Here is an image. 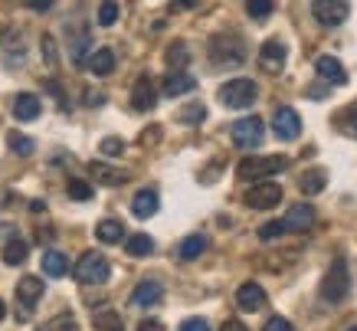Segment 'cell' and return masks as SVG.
Segmentation results:
<instances>
[{
  "instance_id": "6da1fadb",
  "label": "cell",
  "mask_w": 357,
  "mask_h": 331,
  "mask_svg": "<svg viewBox=\"0 0 357 331\" xmlns=\"http://www.w3.org/2000/svg\"><path fill=\"white\" fill-rule=\"evenodd\" d=\"M206 53H210V63L220 66V69H236L246 59V50L239 43V36H233V33H217L210 40V46H206Z\"/></svg>"
},
{
  "instance_id": "7a4b0ae2",
  "label": "cell",
  "mask_w": 357,
  "mask_h": 331,
  "mask_svg": "<svg viewBox=\"0 0 357 331\" xmlns=\"http://www.w3.org/2000/svg\"><path fill=\"white\" fill-rule=\"evenodd\" d=\"M289 168V158H282V154H269V158H256V154H249L236 164V177L239 181H262V177H269V174H282Z\"/></svg>"
},
{
  "instance_id": "3957f363",
  "label": "cell",
  "mask_w": 357,
  "mask_h": 331,
  "mask_svg": "<svg viewBox=\"0 0 357 331\" xmlns=\"http://www.w3.org/2000/svg\"><path fill=\"white\" fill-rule=\"evenodd\" d=\"M347 292H351V272H347V263L344 259H335L331 266H328L325 279H321V299L337 305V302L347 299Z\"/></svg>"
},
{
  "instance_id": "277c9868",
  "label": "cell",
  "mask_w": 357,
  "mask_h": 331,
  "mask_svg": "<svg viewBox=\"0 0 357 331\" xmlns=\"http://www.w3.org/2000/svg\"><path fill=\"white\" fill-rule=\"evenodd\" d=\"M217 98H220V105H227V108H249L259 98V86L252 79H229V82L220 86Z\"/></svg>"
},
{
  "instance_id": "5b68a950",
  "label": "cell",
  "mask_w": 357,
  "mask_h": 331,
  "mask_svg": "<svg viewBox=\"0 0 357 331\" xmlns=\"http://www.w3.org/2000/svg\"><path fill=\"white\" fill-rule=\"evenodd\" d=\"M109 276L112 266L102 253H82V259L76 263V282L82 286H102V282H109Z\"/></svg>"
},
{
  "instance_id": "8992f818",
  "label": "cell",
  "mask_w": 357,
  "mask_h": 331,
  "mask_svg": "<svg viewBox=\"0 0 357 331\" xmlns=\"http://www.w3.org/2000/svg\"><path fill=\"white\" fill-rule=\"evenodd\" d=\"M233 145L236 148H259L262 145V135H266V125H262L259 115H249V118H239V122H233Z\"/></svg>"
},
{
  "instance_id": "52a82bcc",
  "label": "cell",
  "mask_w": 357,
  "mask_h": 331,
  "mask_svg": "<svg viewBox=\"0 0 357 331\" xmlns=\"http://www.w3.org/2000/svg\"><path fill=\"white\" fill-rule=\"evenodd\" d=\"M243 200H246L249 210H272V207L282 203V187L275 181H259L249 187Z\"/></svg>"
},
{
  "instance_id": "ba28073f",
  "label": "cell",
  "mask_w": 357,
  "mask_h": 331,
  "mask_svg": "<svg viewBox=\"0 0 357 331\" xmlns=\"http://www.w3.org/2000/svg\"><path fill=\"white\" fill-rule=\"evenodd\" d=\"M312 17L321 27H341L351 17V3L347 0H312Z\"/></svg>"
},
{
  "instance_id": "9c48e42d",
  "label": "cell",
  "mask_w": 357,
  "mask_h": 331,
  "mask_svg": "<svg viewBox=\"0 0 357 331\" xmlns=\"http://www.w3.org/2000/svg\"><path fill=\"white\" fill-rule=\"evenodd\" d=\"M272 131H275V138L282 141H295L302 135V118L295 112L292 105H279L272 112Z\"/></svg>"
},
{
  "instance_id": "30bf717a",
  "label": "cell",
  "mask_w": 357,
  "mask_h": 331,
  "mask_svg": "<svg viewBox=\"0 0 357 331\" xmlns=\"http://www.w3.org/2000/svg\"><path fill=\"white\" fill-rule=\"evenodd\" d=\"M314 73H318V79L328 82V86H347V69L335 56H318V59H314Z\"/></svg>"
},
{
  "instance_id": "8fae6325",
  "label": "cell",
  "mask_w": 357,
  "mask_h": 331,
  "mask_svg": "<svg viewBox=\"0 0 357 331\" xmlns=\"http://www.w3.org/2000/svg\"><path fill=\"white\" fill-rule=\"evenodd\" d=\"M161 299H164V286L154 282V279L138 282L135 292H131V305H135V309H154V305H161Z\"/></svg>"
},
{
  "instance_id": "7c38bea8",
  "label": "cell",
  "mask_w": 357,
  "mask_h": 331,
  "mask_svg": "<svg viewBox=\"0 0 357 331\" xmlns=\"http://www.w3.org/2000/svg\"><path fill=\"white\" fill-rule=\"evenodd\" d=\"M154 105H158V89H154L151 75H141L135 89H131V108L135 112H151Z\"/></svg>"
},
{
  "instance_id": "4fadbf2b",
  "label": "cell",
  "mask_w": 357,
  "mask_h": 331,
  "mask_svg": "<svg viewBox=\"0 0 357 331\" xmlns=\"http://www.w3.org/2000/svg\"><path fill=\"white\" fill-rule=\"evenodd\" d=\"M285 56H289V50H285V43L282 40H266L259 50V66L266 69V73H282V66H285Z\"/></svg>"
},
{
  "instance_id": "5bb4252c",
  "label": "cell",
  "mask_w": 357,
  "mask_h": 331,
  "mask_svg": "<svg viewBox=\"0 0 357 331\" xmlns=\"http://www.w3.org/2000/svg\"><path fill=\"white\" fill-rule=\"evenodd\" d=\"M236 305L239 311H259L266 305V292H262L259 282H243L236 288Z\"/></svg>"
},
{
  "instance_id": "9a60e30c",
  "label": "cell",
  "mask_w": 357,
  "mask_h": 331,
  "mask_svg": "<svg viewBox=\"0 0 357 331\" xmlns=\"http://www.w3.org/2000/svg\"><path fill=\"white\" fill-rule=\"evenodd\" d=\"M197 89V79L190 73H184V69H174V73H167V79H164V96L167 98H177V96H187V92H194Z\"/></svg>"
},
{
  "instance_id": "2e32d148",
  "label": "cell",
  "mask_w": 357,
  "mask_h": 331,
  "mask_svg": "<svg viewBox=\"0 0 357 331\" xmlns=\"http://www.w3.org/2000/svg\"><path fill=\"white\" fill-rule=\"evenodd\" d=\"M282 226L285 230H312L314 226V207L312 203H295V207H289V214H285V220H282Z\"/></svg>"
},
{
  "instance_id": "e0dca14e",
  "label": "cell",
  "mask_w": 357,
  "mask_h": 331,
  "mask_svg": "<svg viewBox=\"0 0 357 331\" xmlns=\"http://www.w3.org/2000/svg\"><path fill=\"white\" fill-rule=\"evenodd\" d=\"M43 292H46V286L40 276H23L20 282H17V302L26 305V309H33L36 302L43 299Z\"/></svg>"
},
{
  "instance_id": "ac0fdd59",
  "label": "cell",
  "mask_w": 357,
  "mask_h": 331,
  "mask_svg": "<svg viewBox=\"0 0 357 331\" xmlns=\"http://www.w3.org/2000/svg\"><path fill=\"white\" fill-rule=\"evenodd\" d=\"M43 105H40V96H33V92H20V96L13 98V118L17 122H33V118H40Z\"/></svg>"
},
{
  "instance_id": "d6986e66",
  "label": "cell",
  "mask_w": 357,
  "mask_h": 331,
  "mask_svg": "<svg viewBox=\"0 0 357 331\" xmlns=\"http://www.w3.org/2000/svg\"><path fill=\"white\" fill-rule=\"evenodd\" d=\"M158 207H161V200H158V191H138L135 193V200H131V214L138 216V220H148V216L158 214Z\"/></svg>"
},
{
  "instance_id": "ffe728a7",
  "label": "cell",
  "mask_w": 357,
  "mask_h": 331,
  "mask_svg": "<svg viewBox=\"0 0 357 331\" xmlns=\"http://www.w3.org/2000/svg\"><path fill=\"white\" fill-rule=\"evenodd\" d=\"M86 69L96 75H112L115 73V53H112L109 46H102V50H96V53L86 59Z\"/></svg>"
},
{
  "instance_id": "44dd1931",
  "label": "cell",
  "mask_w": 357,
  "mask_h": 331,
  "mask_svg": "<svg viewBox=\"0 0 357 331\" xmlns=\"http://www.w3.org/2000/svg\"><path fill=\"white\" fill-rule=\"evenodd\" d=\"M89 171H92V177H96L98 184H105V187H121V184L128 181V174H125V171H115V168H109V164H98V161H92V164H89Z\"/></svg>"
},
{
  "instance_id": "7402d4cb",
  "label": "cell",
  "mask_w": 357,
  "mask_h": 331,
  "mask_svg": "<svg viewBox=\"0 0 357 331\" xmlns=\"http://www.w3.org/2000/svg\"><path fill=\"white\" fill-rule=\"evenodd\" d=\"M204 253H206V236L204 233H190L184 243L177 246V256L184 259V263H190V259H200Z\"/></svg>"
},
{
  "instance_id": "603a6c76",
  "label": "cell",
  "mask_w": 357,
  "mask_h": 331,
  "mask_svg": "<svg viewBox=\"0 0 357 331\" xmlns=\"http://www.w3.org/2000/svg\"><path fill=\"white\" fill-rule=\"evenodd\" d=\"M328 187V171H305L302 181H298V191L305 193V197H314V193H321Z\"/></svg>"
},
{
  "instance_id": "cb8c5ba5",
  "label": "cell",
  "mask_w": 357,
  "mask_h": 331,
  "mask_svg": "<svg viewBox=\"0 0 357 331\" xmlns=\"http://www.w3.org/2000/svg\"><path fill=\"white\" fill-rule=\"evenodd\" d=\"M43 272L46 276H66L69 272V259H66V253H59V249H50V253H43Z\"/></svg>"
},
{
  "instance_id": "d4e9b609",
  "label": "cell",
  "mask_w": 357,
  "mask_h": 331,
  "mask_svg": "<svg viewBox=\"0 0 357 331\" xmlns=\"http://www.w3.org/2000/svg\"><path fill=\"white\" fill-rule=\"evenodd\" d=\"M164 59H167V69H171V73H174V69H187V63H190V46L177 40V43L167 46Z\"/></svg>"
},
{
  "instance_id": "484cf974",
  "label": "cell",
  "mask_w": 357,
  "mask_h": 331,
  "mask_svg": "<svg viewBox=\"0 0 357 331\" xmlns=\"http://www.w3.org/2000/svg\"><path fill=\"white\" fill-rule=\"evenodd\" d=\"M96 236H98V243H121L125 240V226L119 223V220H102V223L96 226Z\"/></svg>"
},
{
  "instance_id": "4316f807",
  "label": "cell",
  "mask_w": 357,
  "mask_h": 331,
  "mask_svg": "<svg viewBox=\"0 0 357 331\" xmlns=\"http://www.w3.org/2000/svg\"><path fill=\"white\" fill-rule=\"evenodd\" d=\"M125 249H128V256L144 259V256H151V253H154V240L148 233H135V236H128Z\"/></svg>"
},
{
  "instance_id": "83f0119b",
  "label": "cell",
  "mask_w": 357,
  "mask_h": 331,
  "mask_svg": "<svg viewBox=\"0 0 357 331\" xmlns=\"http://www.w3.org/2000/svg\"><path fill=\"white\" fill-rule=\"evenodd\" d=\"M7 145H10V151L20 154V158H30L33 151H36V141H33L30 135H20V131H10V135H7Z\"/></svg>"
},
{
  "instance_id": "f1b7e54d",
  "label": "cell",
  "mask_w": 357,
  "mask_h": 331,
  "mask_svg": "<svg viewBox=\"0 0 357 331\" xmlns=\"http://www.w3.org/2000/svg\"><path fill=\"white\" fill-rule=\"evenodd\" d=\"M26 253H30V249H26L23 240H10V243L3 246V263H7V266H23V263H26Z\"/></svg>"
},
{
  "instance_id": "f546056e",
  "label": "cell",
  "mask_w": 357,
  "mask_h": 331,
  "mask_svg": "<svg viewBox=\"0 0 357 331\" xmlns=\"http://www.w3.org/2000/svg\"><path fill=\"white\" fill-rule=\"evenodd\" d=\"M204 118H206V108L200 105V102H190V105H184L177 112V122H181V125H200Z\"/></svg>"
},
{
  "instance_id": "4dcf8cb0",
  "label": "cell",
  "mask_w": 357,
  "mask_h": 331,
  "mask_svg": "<svg viewBox=\"0 0 357 331\" xmlns=\"http://www.w3.org/2000/svg\"><path fill=\"white\" fill-rule=\"evenodd\" d=\"M119 17H121V7L115 0H102V3H98V23H102V27H115Z\"/></svg>"
},
{
  "instance_id": "1f68e13d",
  "label": "cell",
  "mask_w": 357,
  "mask_h": 331,
  "mask_svg": "<svg viewBox=\"0 0 357 331\" xmlns=\"http://www.w3.org/2000/svg\"><path fill=\"white\" fill-rule=\"evenodd\" d=\"M66 191H69V197L73 200H92V184H86V181H79V177H73V181L66 184Z\"/></svg>"
},
{
  "instance_id": "d6a6232c",
  "label": "cell",
  "mask_w": 357,
  "mask_h": 331,
  "mask_svg": "<svg viewBox=\"0 0 357 331\" xmlns=\"http://www.w3.org/2000/svg\"><path fill=\"white\" fill-rule=\"evenodd\" d=\"M272 7H275L272 0H246V13L252 17V20H266V17L272 13Z\"/></svg>"
},
{
  "instance_id": "836d02e7",
  "label": "cell",
  "mask_w": 357,
  "mask_h": 331,
  "mask_svg": "<svg viewBox=\"0 0 357 331\" xmlns=\"http://www.w3.org/2000/svg\"><path fill=\"white\" fill-rule=\"evenodd\" d=\"M282 233H285L282 220H269V223H262V226H259V240H262V243H272V240H279Z\"/></svg>"
},
{
  "instance_id": "e575fe53",
  "label": "cell",
  "mask_w": 357,
  "mask_h": 331,
  "mask_svg": "<svg viewBox=\"0 0 357 331\" xmlns=\"http://www.w3.org/2000/svg\"><path fill=\"white\" fill-rule=\"evenodd\" d=\"M43 331H79V325H76V318H73V315H59V318H53Z\"/></svg>"
},
{
  "instance_id": "d590c367",
  "label": "cell",
  "mask_w": 357,
  "mask_h": 331,
  "mask_svg": "<svg viewBox=\"0 0 357 331\" xmlns=\"http://www.w3.org/2000/svg\"><path fill=\"white\" fill-rule=\"evenodd\" d=\"M98 151H102L105 158H119L121 151H125V141H121V138H102V145H98Z\"/></svg>"
},
{
  "instance_id": "8d00e7d4",
  "label": "cell",
  "mask_w": 357,
  "mask_h": 331,
  "mask_svg": "<svg viewBox=\"0 0 357 331\" xmlns=\"http://www.w3.org/2000/svg\"><path fill=\"white\" fill-rule=\"evenodd\" d=\"M262 331H295V328H292V321H289V318H282V315H272V318L266 321V328H262Z\"/></svg>"
},
{
  "instance_id": "74e56055",
  "label": "cell",
  "mask_w": 357,
  "mask_h": 331,
  "mask_svg": "<svg viewBox=\"0 0 357 331\" xmlns=\"http://www.w3.org/2000/svg\"><path fill=\"white\" fill-rule=\"evenodd\" d=\"M43 56H46V63L50 66H56V59H59V56H56V43H53V36H50V33L43 36Z\"/></svg>"
},
{
  "instance_id": "f35d334b",
  "label": "cell",
  "mask_w": 357,
  "mask_h": 331,
  "mask_svg": "<svg viewBox=\"0 0 357 331\" xmlns=\"http://www.w3.org/2000/svg\"><path fill=\"white\" fill-rule=\"evenodd\" d=\"M96 325L98 328H115V331H121V321H119V315H96Z\"/></svg>"
},
{
  "instance_id": "ab89813d",
  "label": "cell",
  "mask_w": 357,
  "mask_h": 331,
  "mask_svg": "<svg viewBox=\"0 0 357 331\" xmlns=\"http://www.w3.org/2000/svg\"><path fill=\"white\" fill-rule=\"evenodd\" d=\"M181 331H210V325H206V318H187Z\"/></svg>"
},
{
  "instance_id": "60d3db41",
  "label": "cell",
  "mask_w": 357,
  "mask_h": 331,
  "mask_svg": "<svg viewBox=\"0 0 357 331\" xmlns=\"http://www.w3.org/2000/svg\"><path fill=\"white\" fill-rule=\"evenodd\" d=\"M158 138H161V128H148V131H141V145H154Z\"/></svg>"
},
{
  "instance_id": "b9f144b4",
  "label": "cell",
  "mask_w": 357,
  "mask_h": 331,
  "mask_svg": "<svg viewBox=\"0 0 357 331\" xmlns=\"http://www.w3.org/2000/svg\"><path fill=\"white\" fill-rule=\"evenodd\" d=\"M197 7V0H171V10H190Z\"/></svg>"
},
{
  "instance_id": "7bdbcfd3",
  "label": "cell",
  "mask_w": 357,
  "mask_h": 331,
  "mask_svg": "<svg viewBox=\"0 0 357 331\" xmlns=\"http://www.w3.org/2000/svg\"><path fill=\"white\" fill-rule=\"evenodd\" d=\"M102 102H105V96H102V92H92V89L86 92V105H102Z\"/></svg>"
},
{
  "instance_id": "ee69618b",
  "label": "cell",
  "mask_w": 357,
  "mask_h": 331,
  "mask_svg": "<svg viewBox=\"0 0 357 331\" xmlns=\"http://www.w3.org/2000/svg\"><path fill=\"white\" fill-rule=\"evenodd\" d=\"M138 331H161V321L158 318H148V321H141Z\"/></svg>"
},
{
  "instance_id": "f6af8a7d",
  "label": "cell",
  "mask_w": 357,
  "mask_h": 331,
  "mask_svg": "<svg viewBox=\"0 0 357 331\" xmlns=\"http://www.w3.org/2000/svg\"><path fill=\"white\" fill-rule=\"evenodd\" d=\"M223 331H246V325H243V321H236V318H229L227 325H223Z\"/></svg>"
},
{
  "instance_id": "bcb514c9",
  "label": "cell",
  "mask_w": 357,
  "mask_h": 331,
  "mask_svg": "<svg viewBox=\"0 0 357 331\" xmlns=\"http://www.w3.org/2000/svg\"><path fill=\"white\" fill-rule=\"evenodd\" d=\"M347 115H351V131H354V138H357V102L351 105V112H347Z\"/></svg>"
},
{
  "instance_id": "7dc6e473",
  "label": "cell",
  "mask_w": 357,
  "mask_h": 331,
  "mask_svg": "<svg viewBox=\"0 0 357 331\" xmlns=\"http://www.w3.org/2000/svg\"><path fill=\"white\" fill-rule=\"evenodd\" d=\"M325 86H328V82H325ZM325 86H312V89H308V96H312V98H325Z\"/></svg>"
},
{
  "instance_id": "c3c4849f",
  "label": "cell",
  "mask_w": 357,
  "mask_h": 331,
  "mask_svg": "<svg viewBox=\"0 0 357 331\" xmlns=\"http://www.w3.org/2000/svg\"><path fill=\"white\" fill-rule=\"evenodd\" d=\"M30 210H36V214H43V210H46V203H43V200H33V203H30Z\"/></svg>"
},
{
  "instance_id": "681fc988",
  "label": "cell",
  "mask_w": 357,
  "mask_h": 331,
  "mask_svg": "<svg viewBox=\"0 0 357 331\" xmlns=\"http://www.w3.org/2000/svg\"><path fill=\"white\" fill-rule=\"evenodd\" d=\"M7 318V305H3V302H0V321Z\"/></svg>"
},
{
  "instance_id": "f907efd6",
  "label": "cell",
  "mask_w": 357,
  "mask_h": 331,
  "mask_svg": "<svg viewBox=\"0 0 357 331\" xmlns=\"http://www.w3.org/2000/svg\"><path fill=\"white\" fill-rule=\"evenodd\" d=\"M347 331H357V325H354V328H347Z\"/></svg>"
}]
</instances>
